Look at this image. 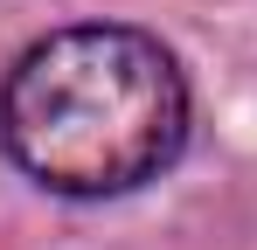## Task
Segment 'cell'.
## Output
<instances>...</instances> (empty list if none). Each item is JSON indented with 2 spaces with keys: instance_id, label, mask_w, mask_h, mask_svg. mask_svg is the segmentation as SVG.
<instances>
[{
  "instance_id": "obj_1",
  "label": "cell",
  "mask_w": 257,
  "mask_h": 250,
  "mask_svg": "<svg viewBox=\"0 0 257 250\" xmlns=\"http://www.w3.org/2000/svg\"><path fill=\"white\" fill-rule=\"evenodd\" d=\"M181 139L188 83L146 28H56L0 83V146L49 195H132L174 167Z\"/></svg>"
}]
</instances>
